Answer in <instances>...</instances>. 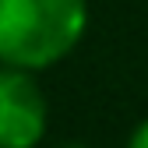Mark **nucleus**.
Returning <instances> with one entry per match:
<instances>
[{"mask_svg":"<svg viewBox=\"0 0 148 148\" xmlns=\"http://www.w3.org/2000/svg\"><path fill=\"white\" fill-rule=\"evenodd\" d=\"M88 0H0V64L46 71L81 42Z\"/></svg>","mask_w":148,"mask_h":148,"instance_id":"1","label":"nucleus"},{"mask_svg":"<svg viewBox=\"0 0 148 148\" xmlns=\"http://www.w3.org/2000/svg\"><path fill=\"white\" fill-rule=\"evenodd\" d=\"M49 106L32 71L0 67V148H35L46 134Z\"/></svg>","mask_w":148,"mask_h":148,"instance_id":"2","label":"nucleus"},{"mask_svg":"<svg viewBox=\"0 0 148 148\" xmlns=\"http://www.w3.org/2000/svg\"><path fill=\"white\" fill-rule=\"evenodd\" d=\"M127 148H148V120H141L134 131H131V141H127Z\"/></svg>","mask_w":148,"mask_h":148,"instance_id":"3","label":"nucleus"},{"mask_svg":"<svg viewBox=\"0 0 148 148\" xmlns=\"http://www.w3.org/2000/svg\"><path fill=\"white\" fill-rule=\"evenodd\" d=\"M64 148H85V145H64Z\"/></svg>","mask_w":148,"mask_h":148,"instance_id":"4","label":"nucleus"}]
</instances>
